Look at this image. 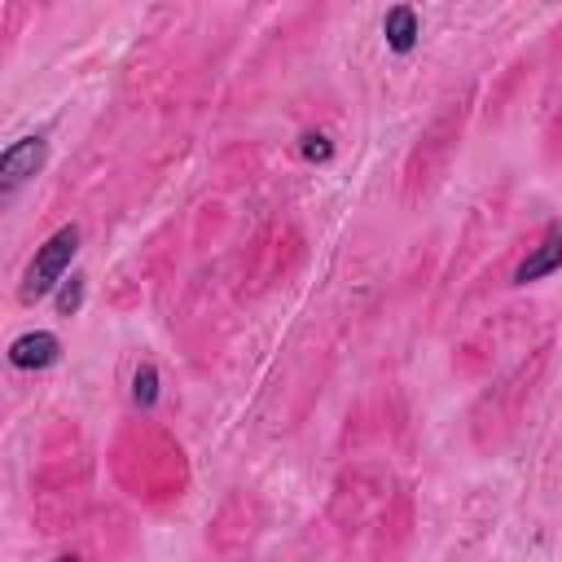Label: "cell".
<instances>
[{
  "label": "cell",
  "instance_id": "6da1fadb",
  "mask_svg": "<svg viewBox=\"0 0 562 562\" xmlns=\"http://www.w3.org/2000/svg\"><path fill=\"white\" fill-rule=\"evenodd\" d=\"M75 250H79V228H75V224H61V228L35 250V259L26 263V277H22V303H35V299L53 294V290L66 281V268H70Z\"/></svg>",
  "mask_w": 562,
  "mask_h": 562
},
{
  "label": "cell",
  "instance_id": "7a4b0ae2",
  "mask_svg": "<svg viewBox=\"0 0 562 562\" xmlns=\"http://www.w3.org/2000/svg\"><path fill=\"white\" fill-rule=\"evenodd\" d=\"M48 158V140L44 136H18L4 154H0V189L13 193L18 184H26Z\"/></svg>",
  "mask_w": 562,
  "mask_h": 562
},
{
  "label": "cell",
  "instance_id": "3957f363",
  "mask_svg": "<svg viewBox=\"0 0 562 562\" xmlns=\"http://www.w3.org/2000/svg\"><path fill=\"white\" fill-rule=\"evenodd\" d=\"M61 360V338L48 334V329H31V334H18L9 342V364L13 369H53Z\"/></svg>",
  "mask_w": 562,
  "mask_h": 562
},
{
  "label": "cell",
  "instance_id": "277c9868",
  "mask_svg": "<svg viewBox=\"0 0 562 562\" xmlns=\"http://www.w3.org/2000/svg\"><path fill=\"white\" fill-rule=\"evenodd\" d=\"M558 268H562V233H558V228H549V233H544V241H540V246H531V255L518 263L514 281H518V285H531V281H540V277H549V272H558Z\"/></svg>",
  "mask_w": 562,
  "mask_h": 562
},
{
  "label": "cell",
  "instance_id": "5b68a950",
  "mask_svg": "<svg viewBox=\"0 0 562 562\" xmlns=\"http://www.w3.org/2000/svg\"><path fill=\"white\" fill-rule=\"evenodd\" d=\"M382 35H386V48H391V53H413V48H417V35H422L417 13H413L408 4L386 9V18H382Z\"/></svg>",
  "mask_w": 562,
  "mask_h": 562
},
{
  "label": "cell",
  "instance_id": "8992f818",
  "mask_svg": "<svg viewBox=\"0 0 562 562\" xmlns=\"http://www.w3.org/2000/svg\"><path fill=\"white\" fill-rule=\"evenodd\" d=\"M132 400H136V408H154L158 404V369L149 360L136 364V373H132Z\"/></svg>",
  "mask_w": 562,
  "mask_h": 562
},
{
  "label": "cell",
  "instance_id": "52a82bcc",
  "mask_svg": "<svg viewBox=\"0 0 562 562\" xmlns=\"http://www.w3.org/2000/svg\"><path fill=\"white\" fill-rule=\"evenodd\" d=\"M83 290H88V277L83 272H70L61 285H57V316H75L83 307Z\"/></svg>",
  "mask_w": 562,
  "mask_h": 562
},
{
  "label": "cell",
  "instance_id": "ba28073f",
  "mask_svg": "<svg viewBox=\"0 0 562 562\" xmlns=\"http://www.w3.org/2000/svg\"><path fill=\"white\" fill-rule=\"evenodd\" d=\"M299 154H303L307 162H329V158H334V145H329L321 132H307V136L299 140Z\"/></svg>",
  "mask_w": 562,
  "mask_h": 562
},
{
  "label": "cell",
  "instance_id": "9c48e42d",
  "mask_svg": "<svg viewBox=\"0 0 562 562\" xmlns=\"http://www.w3.org/2000/svg\"><path fill=\"white\" fill-rule=\"evenodd\" d=\"M57 562H75V558H57Z\"/></svg>",
  "mask_w": 562,
  "mask_h": 562
}]
</instances>
